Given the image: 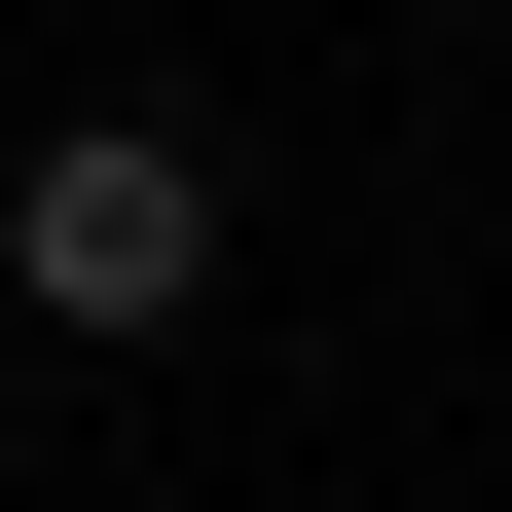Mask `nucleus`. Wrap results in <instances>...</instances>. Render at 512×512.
<instances>
[{
  "mask_svg": "<svg viewBox=\"0 0 512 512\" xmlns=\"http://www.w3.org/2000/svg\"><path fill=\"white\" fill-rule=\"evenodd\" d=\"M0 293H37V330H183V293H220V147H183V110H74V147L0 183Z\"/></svg>",
  "mask_w": 512,
  "mask_h": 512,
  "instance_id": "nucleus-1",
  "label": "nucleus"
}]
</instances>
